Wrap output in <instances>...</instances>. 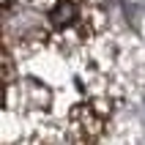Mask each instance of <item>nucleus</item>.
Returning a JSON list of instances; mask_svg holds the SVG:
<instances>
[]
</instances>
